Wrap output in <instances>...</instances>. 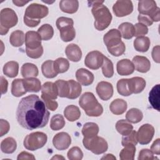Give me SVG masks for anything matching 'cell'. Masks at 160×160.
Segmentation results:
<instances>
[{
    "label": "cell",
    "instance_id": "f6af8a7d",
    "mask_svg": "<svg viewBox=\"0 0 160 160\" xmlns=\"http://www.w3.org/2000/svg\"><path fill=\"white\" fill-rule=\"evenodd\" d=\"M54 67L58 74L64 73L69 68V61L64 58H59L54 61Z\"/></svg>",
    "mask_w": 160,
    "mask_h": 160
},
{
    "label": "cell",
    "instance_id": "8fae6325",
    "mask_svg": "<svg viewBox=\"0 0 160 160\" xmlns=\"http://www.w3.org/2000/svg\"><path fill=\"white\" fill-rule=\"evenodd\" d=\"M112 11L117 17H124L133 11V4L129 0H118L112 6Z\"/></svg>",
    "mask_w": 160,
    "mask_h": 160
},
{
    "label": "cell",
    "instance_id": "003e7915",
    "mask_svg": "<svg viewBox=\"0 0 160 160\" xmlns=\"http://www.w3.org/2000/svg\"><path fill=\"white\" fill-rule=\"evenodd\" d=\"M64 159L65 158L63 157V156H59V154H56V156H53L51 159Z\"/></svg>",
    "mask_w": 160,
    "mask_h": 160
},
{
    "label": "cell",
    "instance_id": "681fc988",
    "mask_svg": "<svg viewBox=\"0 0 160 160\" xmlns=\"http://www.w3.org/2000/svg\"><path fill=\"white\" fill-rule=\"evenodd\" d=\"M107 49L109 53H110L111 55H112L113 56L118 57L124 53L126 51V46L124 43L121 41L119 44Z\"/></svg>",
    "mask_w": 160,
    "mask_h": 160
},
{
    "label": "cell",
    "instance_id": "836d02e7",
    "mask_svg": "<svg viewBox=\"0 0 160 160\" xmlns=\"http://www.w3.org/2000/svg\"><path fill=\"white\" fill-rule=\"evenodd\" d=\"M41 71L42 74L46 78H54L58 74L55 71L54 61L52 60L44 61L41 65Z\"/></svg>",
    "mask_w": 160,
    "mask_h": 160
},
{
    "label": "cell",
    "instance_id": "74e56055",
    "mask_svg": "<svg viewBox=\"0 0 160 160\" xmlns=\"http://www.w3.org/2000/svg\"><path fill=\"white\" fill-rule=\"evenodd\" d=\"M143 118V114L141 110L138 108H131L126 114V120L130 123H138L141 121Z\"/></svg>",
    "mask_w": 160,
    "mask_h": 160
},
{
    "label": "cell",
    "instance_id": "6f0895ef",
    "mask_svg": "<svg viewBox=\"0 0 160 160\" xmlns=\"http://www.w3.org/2000/svg\"><path fill=\"white\" fill-rule=\"evenodd\" d=\"M138 20L139 23H141L145 26H151L153 22L151 19V18L146 15H142V14H139L138 16Z\"/></svg>",
    "mask_w": 160,
    "mask_h": 160
},
{
    "label": "cell",
    "instance_id": "9c48e42d",
    "mask_svg": "<svg viewBox=\"0 0 160 160\" xmlns=\"http://www.w3.org/2000/svg\"><path fill=\"white\" fill-rule=\"evenodd\" d=\"M154 135V128L150 124H142L136 132L138 142L142 145L149 144Z\"/></svg>",
    "mask_w": 160,
    "mask_h": 160
},
{
    "label": "cell",
    "instance_id": "d6986e66",
    "mask_svg": "<svg viewBox=\"0 0 160 160\" xmlns=\"http://www.w3.org/2000/svg\"><path fill=\"white\" fill-rule=\"evenodd\" d=\"M132 63L136 70L139 72L146 73L150 70V61L145 56H135L132 58Z\"/></svg>",
    "mask_w": 160,
    "mask_h": 160
},
{
    "label": "cell",
    "instance_id": "db71d44e",
    "mask_svg": "<svg viewBox=\"0 0 160 160\" xmlns=\"http://www.w3.org/2000/svg\"><path fill=\"white\" fill-rule=\"evenodd\" d=\"M56 27L58 29L60 28L66 26H69V25H74V21L72 18H66V17H59L57 19L56 22Z\"/></svg>",
    "mask_w": 160,
    "mask_h": 160
},
{
    "label": "cell",
    "instance_id": "b9f144b4",
    "mask_svg": "<svg viewBox=\"0 0 160 160\" xmlns=\"http://www.w3.org/2000/svg\"><path fill=\"white\" fill-rule=\"evenodd\" d=\"M68 82L69 83L70 88L69 94L68 98L70 99H74L78 98L81 95L82 92V88L81 84L73 79L68 80Z\"/></svg>",
    "mask_w": 160,
    "mask_h": 160
},
{
    "label": "cell",
    "instance_id": "4fadbf2b",
    "mask_svg": "<svg viewBox=\"0 0 160 160\" xmlns=\"http://www.w3.org/2000/svg\"><path fill=\"white\" fill-rule=\"evenodd\" d=\"M96 92L98 96L103 101H108L113 95L114 90L111 83L107 81H101L96 86Z\"/></svg>",
    "mask_w": 160,
    "mask_h": 160
},
{
    "label": "cell",
    "instance_id": "ba28073f",
    "mask_svg": "<svg viewBox=\"0 0 160 160\" xmlns=\"http://www.w3.org/2000/svg\"><path fill=\"white\" fill-rule=\"evenodd\" d=\"M48 13L49 9L45 5L38 3H32L26 8L24 19L38 21L46 17Z\"/></svg>",
    "mask_w": 160,
    "mask_h": 160
},
{
    "label": "cell",
    "instance_id": "94428289",
    "mask_svg": "<svg viewBox=\"0 0 160 160\" xmlns=\"http://www.w3.org/2000/svg\"><path fill=\"white\" fill-rule=\"evenodd\" d=\"M152 58L154 60V62L156 63H159L160 60H159V46H156L153 48L151 52Z\"/></svg>",
    "mask_w": 160,
    "mask_h": 160
},
{
    "label": "cell",
    "instance_id": "484cf974",
    "mask_svg": "<svg viewBox=\"0 0 160 160\" xmlns=\"http://www.w3.org/2000/svg\"><path fill=\"white\" fill-rule=\"evenodd\" d=\"M129 80L132 94H139L146 87V82L142 78L133 77L129 79Z\"/></svg>",
    "mask_w": 160,
    "mask_h": 160
},
{
    "label": "cell",
    "instance_id": "e0dca14e",
    "mask_svg": "<svg viewBox=\"0 0 160 160\" xmlns=\"http://www.w3.org/2000/svg\"><path fill=\"white\" fill-rule=\"evenodd\" d=\"M116 70L121 76H128L132 74L135 70L132 61L128 59H122L117 62Z\"/></svg>",
    "mask_w": 160,
    "mask_h": 160
},
{
    "label": "cell",
    "instance_id": "7402d4cb",
    "mask_svg": "<svg viewBox=\"0 0 160 160\" xmlns=\"http://www.w3.org/2000/svg\"><path fill=\"white\" fill-rule=\"evenodd\" d=\"M59 8L65 13L74 14L78 10L79 1L77 0H61L59 2Z\"/></svg>",
    "mask_w": 160,
    "mask_h": 160
},
{
    "label": "cell",
    "instance_id": "8992f818",
    "mask_svg": "<svg viewBox=\"0 0 160 160\" xmlns=\"http://www.w3.org/2000/svg\"><path fill=\"white\" fill-rule=\"evenodd\" d=\"M48 141L47 135L42 132H34L28 134L23 141L24 148L29 151H36L42 148Z\"/></svg>",
    "mask_w": 160,
    "mask_h": 160
},
{
    "label": "cell",
    "instance_id": "11a10c76",
    "mask_svg": "<svg viewBox=\"0 0 160 160\" xmlns=\"http://www.w3.org/2000/svg\"><path fill=\"white\" fill-rule=\"evenodd\" d=\"M42 100L44 101L46 108L52 111H54L58 107V103L57 101H56L55 100L53 99H48V98H41Z\"/></svg>",
    "mask_w": 160,
    "mask_h": 160
},
{
    "label": "cell",
    "instance_id": "be15d7a7",
    "mask_svg": "<svg viewBox=\"0 0 160 160\" xmlns=\"http://www.w3.org/2000/svg\"><path fill=\"white\" fill-rule=\"evenodd\" d=\"M41 22V20H31V19H24V23L28 27L30 28H34L36 27Z\"/></svg>",
    "mask_w": 160,
    "mask_h": 160
},
{
    "label": "cell",
    "instance_id": "277c9868",
    "mask_svg": "<svg viewBox=\"0 0 160 160\" xmlns=\"http://www.w3.org/2000/svg\"><path fill=\"white\" fill-rule=\"evenodd\" d=\"M18 22V18L15 11L9 8L2 9L0 12V34H6L9 29L15 26Z\"/></svg>",
    "mask_w": 160,
    "mask_h": 160
},
{
    "label": "cell",
    "instance_id": "7bdbcfd3",
    "mask_svg": "<svg viewBox=\"0 0 160 160\" xmlns=\"http://www.w3.org/2000/svg\"><path fill=\"white\" fill-rule=\"evenodd\" d=\"M38 32L44 41L50 40L54 35V29L52 26L49 24H44L42 25L38 29Z\"/></svg>",
    "mask_w": 160,
    "mask_h": 160
},
{
    "label": "cell",
    "instance_id": "f5cc1de1",
    "mask_svg": "<svg viewBox=\"0 0 160 160\" xmlns=\"http://www.w3.org/2000/svg\"><path fill=\"white\" fill-rule=\"evenodd\" d=\"M134 36L136 37L143 36L146 35L148 32V28L146 26L141 24V23H136L134 26Z\"/></svg>",
    "mask_w": 160,
    "mask_h": 160
},
{
    "label": "cell",
    "instance_id": "3957f363",
    "mask_svg": "<svg viewBox=\"0 0 160 160\" xmlns=\"http://www.w3.org/2000/svg\"><path fill=\"white\" fill-rule=\"evenodd\" d=\"M79 104L88 116L98 117L103 112L102 105L98 101L94 94L91 92H86L81 95Z\"/></svg>",
    "mask_w": 160,
    "mask_h": 160
},
{
    "label": "cell",
    "instance_id": "7dc6e473",
    "mask_svg": "<svg viewBox=\"0 0 160 160\" xmlns=\"http://www.w3.org/2000/svg\"><path fill=\"white\" fill-rule=\"evenodd\" d=\"M67 156L69 160H81L83 158V152L79 147L74 146L68 151Z\"/></svg>",
    "mask_w": 160,
    "mask_h": 160
},
{
    "label": "cell",
    "instance_id": "ac0fdd59",
    "mask_svg": "<svg viewBox=\"0 0 160 160\" xmlns=\"http://www.w3.org/2000/svg\"><path fill=\"white\" fill-rule=\"evenodd\" d=\"M58 96L56 86L54 82H46L41 87V98H48L55 100Z\"/></svg>",
    "mask_w": 160,
    "mask_h": 160
},
{
    "label": "cell",
    "instance_id": "d6a6232c",
    "mask_svg": "<svg viewBox=\"0 0 160 160\" xmlns=\"http://www.w3.org/2000/svg\"><path fill=\"white\" fill-rule=\"evenodd\" d=\"M59 30L61 39L64 42L71 41L76 37V30L72 25L64 26Z\"/></svg>",
    "mask_w": 160,
    "mask_h": 160
},
{
    "label": "cell",
    "instance_id": "ffe728a7",
    "mask_svg": "<svg viewBox=\"0 0 160 160\" xmlns=\"http://www.w3.org/2000/svg\"><path fill=\"white\" fill-rule=\"evenodd\" d=\"M66 55L69 60L72 62H79L82 58L81 48L76 44H68L65 49Z\"/></svg>",
    "mask_w": 160,
    "mask_h": 160
},
{
    "label": "cell",
    "instance_id": "e575fe53",
    "mask_svg": "<svg viewBox=\"0 0 160 160\" xmlns=\"http://www.w3.org/2000/svg\"><path fill=\"white\" fill-rule=\"evenodd\" d=\"M117 91L123 96H129L132 94L129 79H121L117 82Z\"/></svg>",
    "mask_w": 160,
    "mask_h": 160
},
{
    "label": "cell",
    "instance_id": "cb8c5ba5",
    "mask_svg": "<svg viewBox=\"0 0 160 160\" xmlns=\"http://www.w3.org/2000/svg\"><path fill=\"white\" fill-rule=\"evenodd\" d=\"M21 75L24 78H36L38 76L39 71L38 67L30 62H26L22 64L21 68Z\"/></svg>",
    "mask_w": 160,
    "mask_h": 160
},
{
    "label": "cell",
    "instance_id": "c3c4849f",
    "mask_svg": "<svg viewBox=\"0 0 160 160\" xmlns=\"http://www.w3.org/2000/svg\"><path fill=\"white\" fill-rule=\"evenodd\" d=\"M136 132L135 131H132L129 134L126 136H122L121 144L122 146H125L128 144H134L137 145L138 144Z\"/></svg>",
    "mask_w": 160,
    "mask_h": 160
},
{
    "label": "cell",
    "instance_id": "60d3db41",
    "mask_svg": "<svg viewBox=\"0 0 160 160\" xmlns=\"http://www.w3.org/2000/svg\"><path fill=\"white\" fill-rule=\"evenodd\" d=\"M119 153V158L121 160H133L136 153V146L134 144H128Z\"/></svg>",
    "mask_w": 160,
    "mask_h": 160
},
{
    "label": "cell",
    "instance_id": "52a82bcc",
    "mask_svg": "<svg viewBox=\"0 0 160 160\" xmlns=\"http://www.w3.org/2000/svg\"><path fill=\"white\" fill-rule=\"evenodd\" d=\"M82 143L86 149L97 155L104 153L108 149L107 141L98 135L90 138H84Z\"/></svg>",
    "mask_w": 160,
    "mask_h": 160
},
{
    "label": "cell",
    "instance_id": "9a60e30c",
    "mask_svg": "<svg viewBox=\"0 0 160 160\" xmlns=\"http://www.w3.org/2000/svg\"><path fill=\"white\" fill-rule=\"evenodd\" d=\"M41 37L38 32L29 31L25 34L26 48L35 49L39 48L41 45Z\"/></svg>",
    "mask_w": 160,
    "mask_h": 160
},
{
    "label": "cell",
    "instance_id": "2e32d148",
    "mask_svg": "<svg viewBox=\"0 0 160 160\" xmlns=\"http://www.w3.org/2000/svg\"><path fill=\"white\" fill-rule=\"evenodd\" d=\"M76 78L78 82L86 86L91 85L94 79V74L85 68L78 69L76 72Z\"/></svg>",
    "mask_w": 160,
    "mask_h": 160
},
{
    "label": "cell",
    "instance_id": "9f6ffc18",
    "mask_svg": "<svg viewBox=\"0 0 160 160\" xmlns=\"http://www.w3.org/2000/svg\"><path fill=\"white\" fill-rule=\"evenodd\" d=\"M0 128H1V132H0V136L2 137L4 134H7L10 129V125L8 121L1 119L0 120Z\"/></svg>",
    "mask_w": 160,
    "mask_h": 160
},
{
    "label": "cell",
    "instance_id": "603a6c76",
    "mask_svg": "<svg viewBox=\"0 0 160 160\" xmlns=\"http://www.w3.org/2000/svg\"><path fill=\"white\" fill-rule=\"evenodd\" d=\"M22 82L27 92H38L41 90V82L39 79L36 78L22 79Z\"/></svg>",
    "mask_w": 160,
    "mask_h": 160
},
{
    "label": "cell",
    "instance_id": "f35d334b",
    "mask_svg": "<svg viewBox=\"0 0 160 160\" xmlns=\"http://www.w3.org/2000/svg\"><path fill=\"white\" fill-rule=\"evenodd\" d=\"M57 88L58 96L61 98H68L69 94V83L68 81L58 79L55 82Z\"/></svg>",
    "mask_w": 160,
    "mask_h": 160
},
{
    "label": "cell",
    "instance_id": "83f0119b",
    "mask_svg": "<svg viewBox=\"0 0 160 160\" xmlns=\"http://www.w3.org/2000/svg\"><path fill=\"white\" fill-rule=\"evenodd\" d=\"M99 131L98 125L92 122H86L82 128V134L84 138H90L98 135Z\"/></svg>",
    "mask_w": 160,
    "mask_h": 160
},
{
    "label": "cell",
    "instance_id": "1f68e13d",
    "mask_svg": "<svg viewBox=\"0 0 160 160\" xmlns=\"http://www.w3.org/2000/svg\"><path fill=\"white\" fill-rule=\"evenodd\" d=\"M159 84H156L151 90L149 94V102L151 106L158 111H159Z\"/></svg>",
    "mask_w": 160,
    "mask_h": 160
},
{
    "label": "cell",
    "instance_id": "8d00e7d4",
    "mask_svg": "<svg viewBox=\"0 0 160 160\" xmlns=\"http://www.w3.org/2000/svg\"><path fill=\"white\" fill-rule=\"evenodd\" d=\"M27 92L24 89L22 79H15L11 84V94L15 97H21Z\"/></svg>",
    "mask_w": 160,
    "mask_h": 160
},
{
    "label": "cell",
    "instance_id": "6125c7cd",
    "mask_svg": "<svg viewBox=\"0 0 160 160\" xmlns=\"http://www.w3.org/2000/svg\"><path fill=\"white\" fill-rule=\"evenodd\" d=\"M1 94H4L5 93L7 92L8 91V81L3 77V76H1Z\"/></svg>",
    "mask_w": 160,
    "mask_h": 160
},
{
    "label": "cell",
    "instance_id": "91938a15",
    "mask_svg": "<svg viewBox=\"0 0 160 160\" xmlns=\"http://www.w3.org/2000/svg\"><path fill=\"white\" fill-rule=\"evenodd\" d=\"M36 158L34 156V155L32 154H31L29 152H28L26 151H22L21 152H20L18 157H17V159L18 160H22V159H32V160H34Z\"/></svg>",
    "mask_w": 160,
    "mask_h": 160
},
{
    "label": "cell",
    "instance_id": "44dd1931",
    "mask_svg": "<svg viewBox=\"0 0 160 160\" xmlns=\"http://www.w3.org/2000/svg\"><path fill=\"white\" fill-rule=\"evenodd\" d=\"M128 108L126 101L122 99H116L113 100L110 105L109 109L111 112L115 115H121L125 112Z\"/></svg>",
    "mask_w": 160,
    "mask_h": 160
},
{
    "label": "cell",
    "instance_id": "ee69618b",
    "mask_svg": "<svg viewBox=\"0 0 160 160\" xmlns=\"http://www.w3.org/2000/svg\"><path fill=\"white\" fill-rule=\"evenodd\" d=\"M65 120L64 117L59 114L54 115L50 121V128L53 131H58L62 129L65 126Z\"/></svg>",
    "mask_w": 160,
    "mask_h": 160
},
{
    "label": "cell",
    "instance_id": "4316f807",
    "mask_svg": "<svg viewBox=\"0 0 160 160\" xmlns=\"http://www.w3.org/2000/svg\"><path fill=\"white\" fill-rule=\"evenodd\" d=\"M79 108L75 105H69L64 110V116L70 122H74L81 117Z\"/></svg>",
    "mask_w": 160,
    "mask_h": 160
},
{
    "label": "cell",
    "instance_id": "5bb4252c",
    "mask_svg": "<svg viewBox=\"0 0 160 160\" xmlns=\"http://www.w3.org/2000/svg\"><path fill=\"white\" fill-rule=\"evenodd\" d=\"M103 41L107 48L119 44L121 41V34L118 29H111L103 37Z\"/></svg>",
    "mask_w": 160,
    "mask_h": 160
},
{
    "label": "cell",
    "instance_id": "f1b7e54d",
    "mask_svg": "<svg viewBox=\"0 0 160 160\" xmlns=\"http://www.w3.org/2000/svg\"><path fill=\"white\" fill-rule=\"evenodd\" d=\"M118 30L121 34V37L125 39H130L134 36V27L131 22L121 23L118 27Z\"/></svg>",
    "mask_w": 160,
    "mask_h": 160
},
{
    "label": "cell",
    "instance_id": "f546056e",
    "mask_svg": "<svg viewBox=\"0 0 160 160\" xmlns=\"http://www.w3.org/2000/svg\"><path fill=\"white\" fill-rule=\"evenodd\" d=\"M16 148L17 142L13 138L8 137L1 142V150L5 154H12L16 151Z\"/></svg>",
    "mask_w": 160,
    "mask_h": 160
},
{
    "label": "cell",
    "instance_id": "6da1fadb",
    "mask_svg": "<svg viewBox=\"0 0 160 160\" xmlns=\"http://www.w3.org/2000/svg\"><path fill=\"white\" fill-rule=\"evenodd\" d=\"M50 112L44 101L36 94L21 99L16 110V119L19 124L28 130L42 128L49 121Z\"/></svg>",
    "mask_w": 160,
    "mask_h": 160
},
{
    "label": "cell",
    "instance_id": "ab89813d",
    "mask_svg": "<svg viewBox=\"0 0 160 160\" xmlns=\"http://www.w3.org/2000/svg\"><path fill=\"white\" fill-rule=\"evenodd\" d=\"M116 129L120 134L126 136L129 134L133 130V126L126 119H121L117 121Z\"/></svg>",
    "mask_w": 160,
    "mask_h": 160
},
{
    "label": "cell",
    "instance_id": "e7e4bbea",
    "mask_svg": "<svg viewBox=\"0 0 160 160\" xmlns=\"http://www.w3.org/2000/svg\"><path fill=\"white\" fill-rule=\"evenodd\" d=\"M29 1H19V0H13L12 2L18 7L24 6L25 4H28Z\"/></svg>",
    "mask_w": 160,
    "mask_h": 160
},
{
    "label": "cell",
    "instance_id": "5b68a950",
    "mask_svg": "<svg viewBox=\"0 0 160 160\" xmlns=\"http://www.w3.org/2000/svg\"><path fill=\"white\" fill-rule=\"evenodd\" d=\"M138 11L139 14L149 16L152 22L160 20V9L157 6L154 0H141L138 2Z\"/></svg>",
    "mask_w": 160,
    "mask_h": 160
},
{
    "label": "cell",
    "instance_id": "7c38bea8",
    "mask_svg": "<svg viewBox=\"0 0 160 160\" xmlns=\"http://www.w3.org/2000/svg\"><path fill=\"white\" fill-rule=\"evenodd\" d=\"M71 143V138L70 135L66 132H60L57 133L52 138V144L54 147L59 151L67 149Z\"/></svg>",
    "mask_w": 160,
    "mask_h": 160
},
{
    "label": "cell",
    "instance_id": "f907efd6",
    "mask_svg": "<svg viewBox=\"0 0 160 160\" xmlns=\"http://www.w3.org/2000/svg\"><path fill=\"white\" fill-rule=\"evenodd\" d=\"M138 160H154L158 158L153 155L152 152L148 149H142L140 151L138 158Z\"/></svg>",
    "mask_w": 160,
    "mask_h": 160
},
{
    "label": "cell",
    "instance_id": "7a4b0ae2",
    "mask_svg": "<svg viewBox=\"0 0 160 160\" xmlns=\"http://www.w3.org/2000/svg\"><path fill=\"white\" fill-rule=\"evenodd\" d=\"M89 2L92 6L91 12L94 18L95 28L98 31L106 29L110 25L112 18L109 9L103 4V1H94Z\"/></svg>",
    "mask_w": 160,
    "mask_h": 160
},
{
    "label": "cell",
    "instance_id": "bcb514c9",
    "mask_svg": "<svg viewBox=\"0 0 160 160\" xmlns=\"http://www.w3.org/2000/svg\"><path fill=\"white\" fill-rule=\"evenodd\" d=\"M102 72L104 77L110 78L114 75V66L112 61L106 56H104L102 65Z\"/></svg>",
    "mask_w": 160,
    "mask_h": 160
},
{
    "label": "cell",
    "instance_id": "816d5d0a",
    "mask_svg": "<svg viewBox=\"0 0 160 160\" xmlns=\"http://www.w3.org/2000/svg\"><path fill=\"white\" fill-rule=\"evenodd\" d=\"M43 51V47L42 46L35 49H30L26 48V52L27 56L32 59L39 58L42 55Z\"/></svg>",
    "mask_w": 160,
    "mask_h": 160
},
{
    "label": "cell",
    "instance_id": "4dcf8cb0",
    "mask_svg": "<svg viewBox=\"0 0 160 160\" xmlns=\"http://www.w3.org/2000/svg\"><path fill=\"white\" fill-rule=\"evenodd\" d=\"M3 73L6 76L12 78L18 76L19 72V64L14 61L7 62L3 66Z\"/></svg>",
    "mask_w": 160,
    "mask_h": 160
},
{
    "label": "cell",
    "instance_id": "30bf717a",
    "mask_svg": "<svg viewBox=\"0 0 160 160\" xmlns=\"http://www.w3.org/2000/svg\"><path fill=\"white\" fill-rule=\"evenodd\" d=\"M104 55L99 51H92L88 52L84 59V64L91 69L97 70L102 66Z\"/></svg>",
    "mask_w": 160,
    "mask_h": 160
},
{
    "label": "cell",
    "instance_id": "680465c9",
    "mask_svg": "<svg viewBox=\"0 0 160 160\" xmlns=\"http://www.w3.org/2000/svg\"><path fill=\"white\" fill-rule=\"evenodd\" d=\"M151 151L156 155L160 154V139H156L151 146Z\"/></svg>",
    "mask_w": 160,
    "mask_h": 160
},
{
    "label": "cell",
    "instance_id": "03108f58",
    "mask_svg": "<svg viewBox=\"0 0 160 160\" xmlns=\"http://www.w3.org/2000/svg\"><path fill=\"white\" fill-rule=\"evenodd\" d=\"M116 157H114L113 156V154H106V156H104L101 159H116Z\"/></svg>",
    "mask_w": 160,
    "mask_h": 160
},
{
    "label": "cell",
    "instance_id": "d4e9b609",
    "mask_svg": "<svg viewBox=\"0 0 160 160\" xmlns=\"http://www.w3.org/2000/svg\"><path fill=\"white\" fill-rule=\"evenodd\" d=\"M151 41L147 36L137 37L133 42L134 48L136 51L141 52H145L149 50Z\"/></svg>",
    "mask_w": 160,
    "mask_h": 160
},
{
    "label": "cell",
    "instance_id": "d590c367",
    "mask_svg": "<svg viewBox=\"0 0 160 160\" xmlns=\"http://www.w3.org/2000/svg\"><path fill=\"white\" fill-rule=\"evenodd\" d=\"M24 41V33L21 30H16L13 31L9 37V42L14 47H20L22 46Z\"/></svg>",
    "mask_w": 160,
    "mask_h": 160
}]
</instances>
